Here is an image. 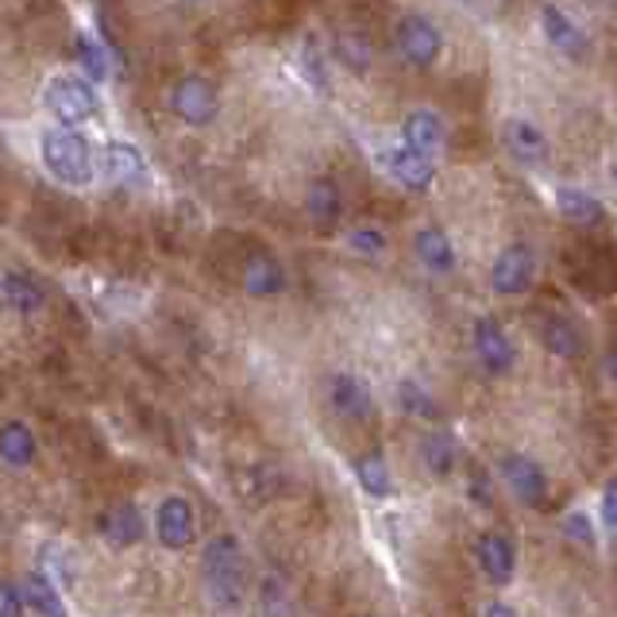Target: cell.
Instances as JSON below:
<instances>
[{
	"instance_id": "cell-1",
	"label": "cell",
	"mask_w": 617,
	"mask_h": 617,
	"mask_svg": "<svg viewBox=\"0 0 617 617\" xmlns=\"http://www.w3.org/2000/svg\"><path fill=\"white\" fill-rule=\"evenodd\" d=\"M205 586L220 609H236L244 602V548L236 536H212L205 548Z\"/></svg>"
},
{
	"instance_id": "cell-2",
	"label": "cell",
	"mask_w": 617,
	"mask_h": 617,
	"mask_svg": "<svg viewBox=\"0 0 617 617\" xmlns=\"http://www.w3.org/2000/svg\"><path fill=\"white\" fill-rule=\"evenodd\" d=\"M43 163L66 186H90L93 182V151L78 131L70 128H50L39 139Z\"/></svg>"
},
{
	"instance_id": "cell-3",
	"label": "cell",
	"mask_w": 617,
	"mask_h": 617,
	"mask_svg": "<svg viewBox=\"0 0 617 617\" xmlns=\"http://www.w3.org/2000/svg\"><path fill=\"white\" fill-rule=\"evenodd\" d=\"M47 108L62 124H85L97 116V93H93V85L85 78L62 73V78H55L47 85Z\"/></svg>"
},
{
	"instance_id": "cell-4",
	"label": "cell",
	"mask_w": 617,
	"mask_h": 617,
	"mask_svg": "<svg viewBox=\"0 0 617 617\" xmlns=\"http://www.w3.org/2000/svg\"><path fill=\"white\" fill-rule=\"evenodd\" d=\"M533 275H536L533 247L510 244L494 259V267H490V286H494V293H502V298H521V293L533 286Z\"/></svg>"
},
{
	"instance_id": "cell-5",
	"label": "cell",
	"mask_w": 617,
	"mask_h": 617,
	"mask_svg": "<svg viewBox=\"0 0 617 617\" xmlns=\"http://www.w3.org/2000/svg\"><path fill=\"white\" fill-rule=\"evenodd\" d=\"M440 47H444V39H440V27L429 16L414 12V16L398 20V50L409 66H421V70L432 66L440 58Z\"/></svg>"
},
{
	"instance_id": "cell-6",
	"label": "cell",
	"mask_w": 617,
	"mask_h": 617,
	"mask_svg": "<svg viewBox=\"0 0 617 617\" xmlns=\"http://www.w3.org/2000/svg\"><path fill=\"white\" fill-rule=\"evenodd\" d=\"M498 472H502L505 487L517 494V502L525 505H540L548 494V475L540 472V463L533 459V455H521V452H510L498 459Z\"/></svg>"
},
{
	"instance_id": "cell-7",
	"label": "cell",
	"mask_w": 617,
	"mask_h": 617,
	"mask_svg": "<svg viewBox=\"0 0 617 617\" xmlns=\"http://www.w3.org/2000/svg\"><path fill=\"white\" fill-rule=\"evenodd\" d=\"M154 533H159V545L171 548V552H182V548L194 545L197 521H194V505L182 494H171L159 502V513H154Z\"/></svg>"
},
{
	"instance_id": "cell-8",
	"label": "cell",
	"mask_w": 617,
	"mask_h": 617,
	"mask_svg": "<svg viewBox=\"0 0 617 617\" xmlns=\"http://www.w3.org/2000/svg\"><path fill=\"white\" fill-rule=\"evenodd\" d=\"M475 356H479L482 371L487 374H510L513 371V359H517V351H513L510 336H505V328L498 325L494 317H479L475 321Z\"/></svg>"
},
{
	"instance_id": "cell-9",
	"label": "cell",
	"mask_w": 617,
	"mask_h": 617,
	"mask_svg": "<svg viewBox=\"0 0 617 617\" xmlns=\"http://www.w3.org/2000/svg\"><path fill=\"white\" fill-rule=\"evenodd\" d=\"M171 105L189 128H205V124H212V116H217V90H212L205 78H182V82L174 85Z\"/></svg>"
},
{
	"instance_id": "cell-10",
	"label": "cell",
	"mask_w": 617,
	"mask_h": 617,
	"mask_svg": "<svg viewBox=\"0 0 617 617\" xmlns=\"http://www.w3.org/2000/svg\"><path fill=\"white\" fill-rule=\"evenodd\" d=\"M475 560H479L482 575L494 586H505L517 571V548L505 533H482L475 540Z\"/></svg>"
},
{
	"instance_id": "cell-11",
	"label": "cell",
	"mask_w": 617,
	"mask_h": 617,
	"mask_svg": "<svg viewBox=\"0 0 617 617\" xmlns=\"http://www.w3.org/2000/svg\"><path fill=\"white\" fill-rule=\"evenodd\" d=\"M502 139H505V151H510L521 166H545L548 163V136L540 131V124L513 116V120H505Z\"/></svg>"
},
{
	"instance_id": "cell-12",
	"label": "cell",
	"mask_w": 617,
	"mask_h": 617,
	"mask_svg": "<svg viewBox=\"0 0 617 617\" xmlns=\"http://www.w3.org/2000/svg\"><path fill=\"white\" fill-rule=\"evenodd\" d=\"M328 401H333V409L344 417V421H366L374 409L371 386L348 371L333 374V382H328Z\"/></svg>"
},
{
	"instance_id": "cell-13",
	"label": "cell",
	"mask_w": 617,
	"mask_h": 617,
	"mask_svg": "<svg viewBox=\"0 0 617 617\" xmlns=\"http://www.w3.org/2000/svg\"><path fill=\"white\" fill-rule=\"evenodd\" d=\"M386 171H391V178L398 182V186L417 189V194H421V189H429L432 178H436V166H432V159L409 151L406 143L386 151Z\"/></svg>"
},
{
	"instance_id": "cell-14",
	"label": "cell",
	"mask_w": 617,
	"mask_h": 617,
	"mask_svg": "<svg viewBox=\"0 0 617 617\" xmlns=\"http://www.w3.org/2000/svg\"><path fill=\"white\" fill-rule=\"evenodd\" d=\"M401 136H406L409 151L432 159V154L444 147V120H440L432 108H414V113L406 116V124H401Z\"/></svg>"
},
{
	"instance_id": "cell-15",
	"label": "cell",
	"mask_w": 617,
	"mask_h": 617,
	"mask_svg": "<svg viewBox=\"0 0 617 617\" xmlns=\"http://www.w3.org/2000/svg\"><path fill=\"white\" fill-rule=\"evenodd\" d=\"M414 247H417V259L424 263V270H432V275H452L455 247H452V240H447L444 228H436V224L421 228L417 240H414Z\"/></svg>"
},
{
	"instance_id": "cell-16",
	"label": "cell",
	"mask_w": 617,
	"mask_h": 617,
	"mask_svg": "<svg viewBox=\"0 0 617 617\" xmlns=\"http://www.w3.org/2000/svg\"><path fill=\"white\" fill-rule=\"evenodd\" d=\"M0 301L9 308H16L20 317H32V313L43 308V286L32 275H24V270H9V275L0 278Z\"/></svg>"
},
{
	"instance_id": "cell-17",
	"label": "cell",
	"mask_w": 617,
	"mask_h": 617,
	"mask_svg": "<svg viewBox=\"0 0 617 617\" xmlns=\"http://www.w3.org/2000/svg\"><path fill=\"white\" fill-rule=\"evenodd\" d=\"M540 24H545L548 43H552L560 55H568V58H583L586 55V35L579 32L575 20H571L568 12H560V9H552V4H548V9L540 12Z\"/></svg>"
},
{
	"instance_id": "cell-18",
	"label": "cell",
	"mask_w": 617,
	"mask_h": 617,
	"mask_svg": "<svg viewBox=\"0 0 617 617\" xmlns=\"http://www.w3.org/2000/svg\"><path fill=\"white\" fill-rule=\"evenodd\" d=\"M556 209H560L563 220H571V224H579V228H594V224H602V217H606L598 197H591L579 186H563L560 194H556Z\"/></svg>"
},
{
	"instance_id": "cell-19",
	"label": "cell",
	"mask_w": 617,
	"mask_h": 617,
	"mask_svg": "<svg viewBox=\"0 0 617 617\" xmlns=\"http://www.w3.org/2000/svg\"><path fill=\"white\" fill-rule=\"evenodd\" d=\"M101 536H105L108 545H116V548L136 545L139 536H143V517H139L136 505L120 502L116 510H108L105 517H101Z\"/></svg>"
},
{
	"instance_id": "cell-20",
	"label": "cell",
	"mask_w": 617,
	"mask_h": 617,
	"mask_svg": "<svg viewBox=\"0 0 617 617\" xmlns=\"http://www.w3.org/2000/svg\"><path fill=\"white\" fill-rule=\"evenodd\" d=\"M282 286H286L282 267H278L267 252H255L252 259L244 263V290L252 293V298H270V293H278Z\"/></svg>"
},
{
	"instance_id": "cell-21",
	"label": "cell",
	"mask_w": 617,
	"mask_h": 617,
	"mask_svg": "<svg viewBox=\"0 0 617 617\" xmlns=\"http://www.w3.org/2000/svg\"><path fill=\"white\" fill-rule=\"evenodd\" d=\"M540 340H545V348L552 351V356H560V359L583 356V333H579L575 321L563 317V313H556V317L545 321V328H540Z\"/></svg>"
},
{
	"instance_id": "cell-22",
	"label": "cell",
	"mask_w": 617,
	"mask_h": 617,
	"mask_svg": "<svg viewBox=\"0 0 617 617\" xmlns=\"http://www.w3.org/2000/svg\"><path fill=\"white\" fill-rule=\"evenodd\" d=\"M305 209H308V217H313V224L317 228H333L336 220H340V209H344L340 186H336L333 178H317L305 194Z\"/></svg>"
},
{
	"instance_id": "cell-23",
	"label": "cell",
	"mask_w": 617,
	"mask_h": 617,
	"mask_svg": "<svg viewBox=\"0 0 617 617\" xmlns=\"http://www.w3.org/2000/svg\"><path fill=\"white\" fill-rule=\"evenodd\" d=\"M455 459H459V447H455V440L447 436V432H424L421 440V463L424 472L436 475V479H447V475L455 472Z\"/></svg>"
},
{
	"instance_id": "cell-24",
	"label": "cell",
	"mask_w": 617,
	"mask_h": 617,
	"mask_svg": "<svg viewBox=\"0 0 617 617\" xmlns=\"http://www.w3.org/2000/svg\"><path fill=\"white\" fill-rule=\"evenodd\" d=\"M101 171L113 182H136L143 174V154L131 143H105L101 151Z\"/></svg>"
},
{
	"instance_id": "cell-25",
	"label": "cell",
	"mask_w": 617,
	"mask_h": 617,
	"mask_svg": "<svg viewBox=\"0 0 617 617\" xmlns=\"http://www.w3.org/2000/svg\"><path fill=\"white\" fill-rule=\"evenodd\" d=\"M24 606H32L39 617H66V606H62V594L55 591V583H50L47 575H39V571H32V575H24Z\"/></svg>"
},
{
	"instance_id": "cell-26",
	"label": "cell",
	"mask_w": 617,
	"mask_h": 617,
	"mask_svg": "<svg viewBox=\"0 0 617 617\" xmlns=\"http://www.w3.org/2000/svg\"><path fill=\"white\" fill-rule=\"evenodd\" d=\"M0 459L12 467H27L35 459V432L24 421H9L0 429Z\"/></svg>"
},
{
	"instance_id": "cell-27",
	"label": "cell",
	"mask_w": 617,
	"mask_h": 617,
	"mask_svg": "<svg viewBox=\"0 0 617 617\" xmlns=\"http://www.w3.org/2000/svg\"><path fill=\"white\" fill-rule=\"evenodd\" d=\"M356 479H359V487H363L371 498H391V490H394L391 467H386V459H382L379 452L359 455V463H356Z\"/></svg>"
},
{
	"instance_id": "cell-28",
	"label": "cell",
	"mask_w": 617,
	"mask_h": 617,
	"mask_svg": "<svg viewBox=\"0 0 617 617\" xmlns=\"http://www.w3.org/2000/svg\"><path fill=\"white\" fill-rule=\"evenodd\" d=\"M333 50H336V58L356 73H363L366 66H371V47H366V39L359 32H340L333 43Z\"/></svg>"
},
{
	"instance_id": "cell-29",
	"label": "cell",
	"mask_w": 617,
	"mask_h": 617,
	"mask_svg": "<svg viewBox=\"0 0 617 617\" xmlns=\"http://www.w3.org/2000/svg\"><path fill=\"white\" fill-rule=\"evenodd\" d=\"M78 58H82L85 73H90L93 82H105L108 78V55L101 50V43L93 39V35H78Z\"/></svg>"
},
{
	"instance_id": "cell-30",
	"label": "cell",
	"mask_w": 617,
	"mask_h": 617,
	"mask_svg": "<svg viewBox=\"0 0 617 617\" xmlns=\"http://www.w3.org/2000/svg\"><path fill=\"white\" fill-rule=\"evenodd\" d=\"M398 398H401V409H406V414H414V417H436V401H432V394L424 391V386H417L414 379H406L398 386Z\"/></svg>"
},
{
	"instance_id": "cell-31",
	"label": "cell",
	"mask_w": 617,
	"mask_h": 617,
	"mask_svg": "<svg viewBox=\"0 0 617 617\" xmlns=\"http://www.w3.org/2000/svg\"><path fill=\"white\" fill-rule=\"evenodd\" d=\"M301 73H305L308 82L317 85L321 93L328 90V78H325V55H321V43L308 35L305 43H301Z\"/></svg>"
},
{
	"instance_id": "cell-32",
	"label": "cell",
	"mask_w": 617,
	"mask_h": 617,
	"mask_svg": "<svg viewBox=\"0 0 617 617\" xmlns=\"http://www.w3.org/2000/svg\"><path fill=\"white\" fill-rule=\"evenodd\" d=\"M348 247L359 255H366V259H374V255L386 252V236H382L379 228H356V232L348 236Z\"/></svg>"
},
{
	"instance_id": "cell-33",
	"label": "cell",
	"mask_w": 617,
	"mask_h": 617,
	"mask_svg": "<svg viewBox=\"0 0 617 617\" xmlns=\"http://www.w3.org/2000/svg\"><path fill=\"white\" fill-rule=\"evenodd\" d=\"M563 533H568L575 545L594 548V525H591L586 513H568V517H563Z\"/></svg>"
},
{
	"instance_id": "cell-34",
	"label": "cell",
	"mask_w": 617,
	"mask_h": 617,
	"mask_svg": "<svg viewBox=\"0 0 617 617\" xmlns=\"http://www.w3.org/2000/svg\"><path fill=\"white\" fill-rule=\"evenodd\" d=\"M0 617H24V598L9 579H0Z\"/></svg>"
},
{
	"instance_id": "cell-35",
	"label": "cell",
	"mask_w": 617,
	"mask_h": 617,
	"mask_svg": "<svg viewBox=\"0 0 617 617\" xmlns=\"http://www.w3.org/2000/svg\"><path fill=\"white\" fill-rule=\"evenodd\" d=\"M602 525L609 528V533H617V479L606 487V494H602Z\"/></svg>"
},
{
	"instance_id": "cell-36",
	"label": "cell",
	"mask_w": 617,
	"mask_h": 617,
	"mask_svg": "<svg viewBox=\"0 0 617 617\" xmlns=\"http://www.w3.org/2000/svg\"><path fill=\"white\" fill-rule=\"evenodd\" d=\"M482 617H517V609L505 606V602H490L487 614H482Z\"/></svg>"
},
{
	"instance_id": "cell-37",
	"label": "cell",
	"mask_w": 617,
	"mask_h": 617,
	"mask_svg": "<svg viewBox=\"0 0 617 617\" xmlns=\"http://www.w3.org/2000/svg\"><path fill=\"white\" fill-rule=\"evenodd\" d=\"M606 371H609V379L617 382V348H614V351H609V356H606Z\"/></svg>"
},
{
	"instance_id": "cell-38",
	"label": "cell",
	"mask_w": 617,
	"mask_h": 617,
	"mask_svg": "<svg viewBox=\"0 0 617 617\" xmlns=\"http://www.w3.org/2000/svg\"><path fill=\"white\" fill-rule=\"evenodd\" d=\"M609 174H614V182H617V159H614V171H609Z\"/></svg>"
}]
</instances>
